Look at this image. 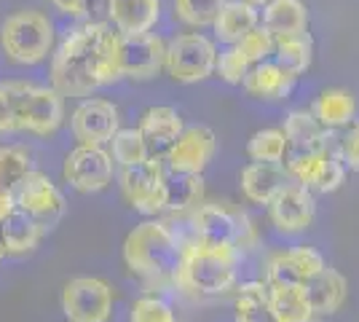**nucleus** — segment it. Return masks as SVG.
Returning a JSON list of instances; mask_svg holds the SVG:
<instances>
[{
    "instance_id": "nucleus-1",
    "label": "nucleus",
    "mask_w": 359,
    "mask_h": 322,
    "mask_svg": "<svg viewBox=\"0 0 359 322\" xmlns=\"http://www.w3.org/2000/svg\"><path fill=\"white\" fill-rule=\"evenodd\" d=\"M116 81H121L118 32L107 25L73 30L51 60V89L60 97H86Z\"/></svg>"
},
{
    "instance_id": "nucleus-2",
    "label": "nucleus",
    "mask_w": 359,
    "mask_h": 322,
    "mask_svg": "<svg viewBox=\"0 0 359 322\" xmlns=\"http://www.w3.org/2000/svg\"><path fill=\"white\" fill-rule=\"evenodd\" d=\"M182 258V239L164 220H145L129 231L123 242L126 269L145 282L175 279V271Z\"/></svg>"
},
{
    "instance_id": "nucleus-3",
    "label": "nucleus",
    "mask_w": 359,
    "mask_h": 322,
    "mask_svg": "<svg viewBox=\"0 0 359 322\" xmlns=\"http://www.w3.org/2000/svg\"><path fill=\"white\" fill-rule=\"evenodd\" d=\"M236 250L182 242V258L175 271V285L188 295H223L236 285Z\"/></svg>"
},
{
    "instance_id": "nucleus-4",
    "label": "nucleus",
    "mask_w": 359,
    "mask_h": 322,
    "mask_svg": "<svg viewBox=\"0 0 359 322\" xmlns=\"http://www.w3.org/2000/svg\"><path fill=\"white\" fill-rule=\"evenodd\" d=\"M194 242L207 247H225V250H247L255 245V226L239 207L228 201L198 204L191 217Z\"/></svg>"
},
{
    "instance_id": "nucleus-5",
    "label": "nucleus",
    "mask_w": 359,
    "mask_h": 322,
    "mask_svg": "<svg viewBox=\"0 0 359 322\" xmlns=\"http://www.w3.org/2000/svg\"><path fill=\"white\" fill-rule=\"evenodd\" d=\"M0 46L16 65H38L54 46V27L41 11H16L0 27Z\"/></svg>"
},
{
    "instance_id": "nucleus-6",
    "label": "nucleus",
    "mask_w": 359,
    "mask_h": 322,
    "mask_svg": "<svg viewBox=\"0 0 359 322\" xmlns=\"http://www.w3.org/2000/svg\"><path fill=\"white\" fill-rule=\"evenodd\" d=\"M116 293L100 276H75L62 288V311L70 322H110Z\"/></svg>"
},
{
    "instance_id": "nucleus-7",
    "label": "nucleus",
    "mask_w": 359,
    "mask_h": 322,
    "mask_svg": "<svg viewBox=\"0 0 359 322\" xmlns=\"http://www.w3.org/2000/svg\"><path fill=\"white\" fill-rule=\"evenodd\" d=\"M164 67L169 70L172 81H177V83L204 81L217 67V48L210 38H204L198 32L177 35L172 43H166Z\"/></svg>"
},
{
    "instance_id": "nucleus-8",
    "label": "nucleus",
    "mask_w": 359,
    "mask_h": 322,
    "mask_svg": "<svg viewBox=\"0 0 359 322\" xmlns=\"http://www.w3.org/2000/svg\"><path fill=\"white\" fill-rule=\"evenodd\" d=\"M65 119V102L54 89L19 81V132L54 135Z\"/></svg>"
},
{
    "instance_id": "nucleus-9",
    "label": "nucleus",
    "mask_w": 359,
    "mask_h": 322,
    "mask_svg": "<svg viewBox=\"0 0 359 322\" xmlns=\"http://www.w3.org/2000/svg\"><path fill=\"white\" fill-rule=\"evenodd\" d=\"M164 161L145 159L135 167L121 169V191L126 201L142 215L164 213Z\"/></svg>"
},
{
    "instance_id": "nucleus-10",
    "label": "nucleus",
    "mask_w": 359,
    "mask_h": 322,
    "mask_svg": "<svg viewBox=\"0 0 359 322\" xmlns=\"http://www.w3.org/2000/svg\"><path fill=\"white\" fill-rule=\"evenodd\" d=\"M62 177L81 194H97L113 180V156L97 145H78L65 156Z\"/></svg>"
},
{
    "instance_id": "nucleus-11",
    "label": "nucleus",
    "mask_w": 359,
    "mask_h": 322,
    "mask_svg": "<svg viewBox=\"0 0 359 322\" xmlns=\"http://www.w3.org/2000/svg\"><path fill=\"white\" fill-rule=\"evenodd\" d=\"M164 62H166L164 38H158L153 32L118 35L121 78H135V81L156 78L164 70Z\"/></svg>"
},
{
    "instance_id": "nucleus-12",
    "label": "nucleus",
    "mask_w": 359,
    "mask_h": 322,
    "mask_svg": "<svg viewBox=\"0 0 359 322\" xmlns=\"http://www.w3.org/2000/svg\"><path fill=\"white\" fill-rule=\"evenodd\" d=\"M14 201L22 213L35 217L43 229H51L67 210V201L60 188L51 183L43 172H35V169L19 183V188L14 191Z\"/></svg>"
},
{
    "instance_id": "nucleus-13",
    "label": "nucleus",
    "mask_w": 359,
    "mask_h": 322,
    "mask_svg": "<svg viewBox=\"0 0 359 322\" xmlns=\"http://www.w3.org/2000/svg\"><path fill=\"white\" fill-rule=\"evenodd\" d=\"M118 107L107 100H83L75 107L70 126L78 145H97L102 148L118 132Z\"/></svg>"
},
{
    "instance_id": "nucleus-14",
    "label": "nucleus",
    "mask_w": 359,
    "mask_h": 322,
    "mask_svg": "<svg viewBox=\"0 0 359 322\" xmlns=\"http://www.w3.org/2000/svg\"><path fill=\"white\" fill-rule=\"evenodd\" d=\"M215 151H217V137L210 126H185L164 161L169 172L201 175L212 161Z\"/></svg>"
},
{
    "instance_id": "nucleus-15",
    "label": "nucleus",
    "mask_w": 359,
    "mask_h": 322,
    "mask_svg": "<svg viewBox=\"0 0 359 322\" xmlns=\"http://www.w3.org/2000/svg\"><path fill=\"white\" fill-rule=\"evenodd\" d=\"M290 177H295V183H300L309 191H319V194H332L344 185L346 177V167L341 161L338 151L332 148H325L319 154H311L306 159H298L295 164H290L285 169Z\"/></svg>"
},
{
    "instance_id": "nucleus-16",
    "label": "nucleus",
    "mask_w": 359,
    "mask_h": 322,
    "mask_svg": "<svg viewBox=\"0 0 359 322\" xmlns=\"http://www.w3.org/2000/svg\"><path fill=\"white\" fill-rule=\"evenodd\" d=\"M285 156H282V169L295 164L298 159H306L311 154H319L330 145V135L322 123L316 121L311 113L295 110L285 121Z\"/></svg>"
},
{
    "instance_id": "nucleus-17",
    "label": "nucleus",
    "mask_w": 359,
    "mask_h": 322,
    "mask_svg": "<svg viewBox=\"0 0 359 322\" xmlns=\"http://www.w3.org/2000/svg\"><path fill=\"white\" fill-rule=\"evenodd\" d=\"M269 213L273 226L285 234H298L314 223L316 204L309 188L300 183H287L269 204Z\"/></svg>"
},
{
    "instance_id": "nucleus-18",
    "label": "nucleus",
    "mask_w": 359,
    "mask_h": 322,
    "mask_svg": "<svg viewBox=\"0 0 359 322\" xmlns=\"http://www.w3.org/2000/svg\"><path fill=\"white\" fill-rule=\"evenodd\" d=\"M182 119L175 107H148L140 119V137L145 142V151H148V159H156V161H164L166 154L172 151V145L177 142V137L182 135Z\"/></svg>"
},
{
    "instance_id": "nucleus-19",
    "label": "nucleus",
    "mask_w": 359,
    "mask_h": 322,
    "mask_svg": "<svg viewBox=\"0 0 359 322\" xmlns=\"http://www.w3.org/2000/svg\"><path fill=\"white\" fill-rule=\"evenodd\" d=\"M325 269V258L311 247H295L269 258V285L303 288L316 271Z\"/></svg>"
},
{
    "instance_id": "nucleus-20",
    "label": "nucleus",
    "mask_w": 359,
    "mask_h": 322,
    "mask_svg": "<svg viewBox=\"0 0 359 322\" xmlns=\"http://www.w3.org/2000/svg\"><path fill=\"white\" fill-rule=\"evenodd\" d=\"M161 14V0H107V22L118 35L150 32Z\"/></svg>"
},
{
    "instance_id": "nucleus-21",
    "label": "nucleus",
    "mask_w": 359,
    "mask_h": 322,
    "mask_svg": "<svg viewBox=\"0 0 359 322\" xmlns=\"http://www.w3.org/2000/svg\"><path fill=\"white\" fill-rule=\"evenodd\" d=\"M346 293H348V285H346V276L335 269L325 266L322 271H316L306 285H303V295H306V304L311 309V317L316 314H335L338 309L344 307Z\"/></svg>"
},
{
    "instance_id": "nucleus-22",
    "label": "nucleus",
    "mask_w": 359,
    "mask_h": 322,
    "mask_svg": "<svg viewBox=\"0 0 359 322\" xmlns=\"http://www.w3.org/2000/svg\"><path fill=\"white\" fill-rule=\"evenodd\" d=\"M260 27L271 38H295L309 32V14L300 0H271L263 11Z\"/></svg>"
},
{
    "instance_id": "nucleus-23",
    "label": "nucleus",
    "mask_w": 359,
    "mask_h": 322,
    "mask_svg": "<svg viewBox=\"0 0 359 322\" xmlns=\"http://www.w3.org/2000/svg\"><path fill=\"white\" fill-rule=\"evenodd\" d=\"M287 183H290V175L282 169V164L252 161L250 167H244V172H241V191H244V196L255 201V204H266V207Z\"/></svg>"
},
{
    "instance_id": "nucleus-24",
    "label": "nucleus",
    "mask_w": 359,
    "mask_h": 322,
    "mask_svg": "<svg viewBox=\"0 0 359 322\" xmlns=\"http://www.w3.org/2000/svg\"><path fill=\"white\" fill-rule=\"evenodd\" d=\"M241 86L257 100H285L295 86V76L287 73L285 67H279L276 62H260L250 67V73L244 76Z\"/></svg>"
},
{
    "instance_id": "nucleus-25",
    "label": "nucleus",
    "mask_w": 359,
    "mask_h": 322,
    "mask_svg": "<svg viewBox=\"0 0 359 322\" xmlns=\"http://www.w3.org/2000/svg\"><path fill=\"white\" fill-rule=\"evenodd\" d=\"M212 27H215L217 41L233 46L241 38H247L250 32L260 27V14H257L255 6L244 3V0H225L223 11L217 14Z\"/></svg>"
},
{
    "instance_id": "nucleus-26",
    "label": "nucleus",
    "mask_w": 359,
    "mask_h": 322,
    "mask_svg": "<svg viewBox=\"0 0 359 322\" xmlns=\"http://www.w3.org/2000/svg\"><path fill=\"white\" fill-rule=\"evenodd\" d=\"M43 231L46 229L35 217H30V215L22 213L16 207L14 213L0 223V242H3L6 255H27V253H32L41 242Z\"/></svg>"
},
{
    "instance_id": "nucleus-27",
    "label": "nucleus",
    "mask_w": 359,
    "mask_h": 322,
    "mask_svg": "<svg viewBox=\"0 0 359 322\" xmlns=\"http://www.w3.org/2000/svg\"><path fill=\"white\" fill-rule=\"evenodd\" d=\"M204 199V177L188 172H169L164 177V210L166 213H191Z\"/></svg>"
},
{
    "instance_id": "nucleus-28",
    "label": "nucleus",
    "mask_w": 359,
    "mask_h": 322,
    "mask_svg": "<svg viewBox=\"0 0 359 322\" xmlns=\"http://www.w3.org/2000/svg\"><path fill=\"white\" fill-rule=\"evenodd\" d=\"M354 113H357V102L344 89H325V92L319 94L314 107V119L325 129L348 126V123L354 121Z\"/></svg>"
},
{
    "instance_id": "nucleus-29",
    "label": "nucleus",
    "mask_w": 359,
    "mask_h": 322,
    "mask_svg": "<svg viewBox=\"0 0 359 322\" xmlns=\"http://www.w3.org/2000/svg\"><path fill=\"white\" fill-rule=\"evenodd\" d=\"M236 322H279L269 304V285L247 282L236 298Z\"/></svg>"
},
{
    "instance_id": "nucleus-30",
    "label": "nucleus",
    "mask_w": 359,
    "mask_h": 322,
    "mask_svg": "<svg viewBox=\"0 0 359 322\" xmlns=\"http://www.w3.org/2000/svg\"><path fill=\"white\" fill-rule=\"evenodd\" d=\"M273 62L285 67L287 73L298 78L311 67V41L309 35H295V38H276L273 41Z\"/></svg>"
},
{
    "instance_id": "nucleus-31",
    "label": "nucleus",
    "mask_w": 359,
    "mask_h": 322,
    "mask_svg": "<svg viewBox=\"0 0 359 322\" xmlns=\"http://www.w3.org/2000/svg\"><path fill=\"white\" fill-rule=\"evenodd\" d=\"M32 172V156L25 145H0V191L14 194Z\"/></svg>"
},
{
    "instance_id": "nucleus-32",
    "label": "nucleus",
    "mask_w": 359,
    "mask_h": 322,
    "mask_svg": "<svg viewBox=\"0 0 359 322\" xmlns=\"http://www.w3.org/2000/svg\"><path fill=\"white\" fill-rule=\"evenodd\" d=\"M269 304L279 322L309 320L311 309L306 304L303 288H287V285H269Z\"/></svg>"
},
{
    "instance_id": "nucleus-33",
    "label": "nucleus",
    "mask_w": 359,
    "mask_h": 322,
    "mask_svg": "<svg viewBox=\"0 0 359 322\" xmlns=\"http://www.w3.org/2000/svg\"><path fill=\"white\" fill-rule=\"evenodd\" d=\"M247 154L252 161H266V164H282L285 156V135L282 129H263L255 132L247 142Z\"/></svg>"
},
{
    "instance_id": "nucleus-34",
    "label": "nucleus",
    "mask_w": 359,
    "mask_h": 322,
    "mask_svg": "<svg viewBox=\"0 0 359 322\" xmlns=\"http://www.w3.org/2000/svg\"><path fill=\"white\" fill-rule=\"evenodd\" d=\"M223 6L225 0H175V14L191 27H210Z\"/></svg>"
},
{
    "instance_id": "nucleus-35",
    "label": "nucleus",
    "mask_w": 359,
    "mask_h": 322,
    "mask_svg": "<svg viewBox=\"0 0 359 322\" xmlns=\"http://www.w3.org/2000/svg\"><path fill=\"white\" fill-rule=\"evenodd\" d=\"M110 145H113V159L121 164V169L135 167V164L148 159L145 142H142L137 129H118V132L113 135V140H110Z\"/></svg>"
},
{
    "instance_id": "nucleus-36",
    "label": "nucleus",
    "mask_w": 359,
    "mask_h": 322,
    "mask_svg": "<svg viewBox=\"0 0 359 322\" xmlns=\"http://www.w3.org/2000/svg\"><path fill=\"white\" fill-rule=\"evenodd\" d=\"M0 132H19V81L0 83Z\"/></svg>"
},
{
    "instance_id": "nucleus-37",
    "label": "nucleus",
    "mask_w": 359,
    "mask_h": 322,
    "mask_svg": "<svg viewBox=\"0 0 359 322\" xmlns=\"http://www.w3.org/2000/svg\"><path fill=\"white\" fill-rule=\"evenodd\" d=\"M233 46H239V51L250 62V67H255V65L266 62L273 54V38L263 27H257V30H252L247 38H241L239 43H233Z\"/></svg>"
},
{
    "instance_id": "nucleus-38",
    "label": "nucleus",
    "mask_w": 359,
    "mask_h": 322,
    "mask_svg": "<svg viewBox=\"0 0 359 322\" xmlns=\"http://www.w3.org/2000/svg\"><path fill=\"white\" fill-rule=\"evenodd\" d=\"M129 320L132 322H175L177 317L172 314V309L166 307L161 298L145 295V298H137L135 304H132Z\"/></svg>"
},
{
    "instance_id": "nucleus-39",
    "label": "nucleus",
    "mask_w": 359,
    "mask_h": 322,
    "mask_svg": "<svg viewBox=\"0 0 359 322\" xmlns=\"http://www.w3.org/2000/svg\"><path fill=\"white\" fill-rule=\"evenodd\" d=\"M215 70H220V78L228 81V83H241L244 76L250 73V62L239 51V46H231L225 54L217 57V67Z\"/></svg>"
},
{
    "instance_id": "nucleus-40",
    "label": "nucleus",
    "mask_w": 359,
    "mask_h": 322,
    "mask_svg": "<svg viewBox=\"0 0 359 322\" xmlns=\"http://www.w3.org/2000/svg\"><path fill=\"white\" fill-rule=\"evenodd\" d=\"M338 142H341L338 145V156H341L344 167L359 172V123H348V129L341 135Z\"/></svg>"
},
{
    "instance_id": "nucleus-41",
    "label": "nucleus",
    "mask_w": 359,
    "mask_h": 322,
    "mask_svg": "<svg viewBox=\"0 0 359 322\" xmlns=\"http://www.w3.org/2000/svg\"><path fill=\"white\" fill-rule=\"evenodd\" d=\"M86 3H89V0H51V6L67 16H83Z\"/></svg>"
},
{
    "instance_id": "nucleus-42",
    "label": "nucleus",
    "mask_w": 359,
    "mask_h": 322,
    "mask_svg": "<svg viewBox=\"0 0 359 322\" xmlns=\"http://www.w3.org/2000/svg\"><path fill=\"white\" fill-rule=\"evenodd\" d=\"M16 210V201H14V194H8V191H0V223L8 217V215Z\"/></svg>"
},
{
    "instance_id": "nucleus-43",
    "label": "nucleus",
    "mask_w": 359,
    "mask_h": 322,
    "mask_svg": "<svg viewBox=\"0 0 359 322\" xmlns=\"http://www.w3.org/2000/svg\"><path fill=\"white\" fill-rule=\"evenodd\" d=\"M244 3H250V6H269L271 0H244Z\"/></svg>"
},
{
    "instance_id": "nucleus-44",
    "label": "nucleus",
    "mask_w": 359,
    "mask_h": 322,
    "mask_svg": "<svg viewBox=\"0 0 359 322\" xmlns=\"http://www.w3.org/2000/svg\"><path fill=\"white\" fill-rule=\"evenodd\" d=\"M6 258V250H3V242H0V261Z\"/></svg>"
},
{
    "instance_id": "nucleus-45",
    "label": "nucleus",
    "mask_w": 359,
    "mask_h": 322,
    "mask_svg": "<svg viewBox=\"0 0 359 322\" xmlns=\"http://www.w3.org/2000/svg\"><path fill=\"white\" fill-rule=\"evenodd\" d=\"M295 322H319L316 317H309V320H295Z\"/></svg>"
},
{
    "instance_id": "nucleus-46",
    "label": "nucleus",
    "mask_w": 359,
    "mask_h": 322,
    "mask_svg": "<svg viewBox=\"0 0 359 322\" xmlns=\"http://www.w3.org/2000/svg\"><path fill=\"white\" fill-rule=\"evenodd\" d=\"M175 322H177V320H175Z\"/></svg>"
}]
</instances>
